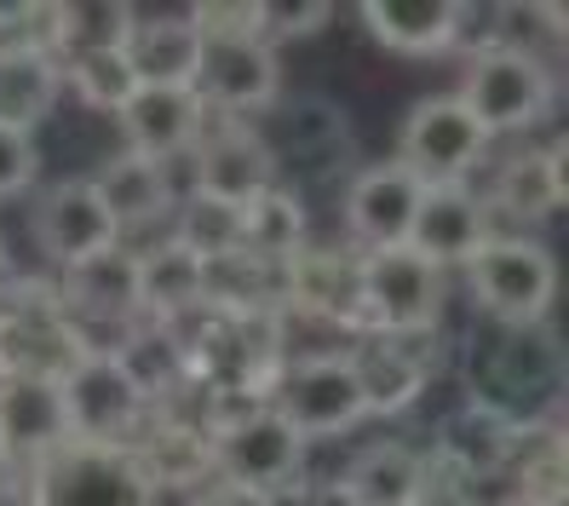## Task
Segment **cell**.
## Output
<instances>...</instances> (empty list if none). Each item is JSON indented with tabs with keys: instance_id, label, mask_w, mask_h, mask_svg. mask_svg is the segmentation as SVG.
Listing matches in <instances>:
<instances>
[{
	"instance_id": "6da1fadb",
	"label": "cell",
	"mask_w": 569,
	"mask_h": 506,
	"mask_svg": "<svg viewBox=\"0 0 569 506\" xmlns=\"http://www.w3.org/2000/svg\"><path fill=\"white\" fill-rule=\"evenodd\" d=\"M87 363V346L76 323L63 317L58 288L36 282H7L0 294V380H41L63 386Z\"/></svg>"
},
{
	"instance_id": "7a4b0ae2",
	"label": "cell",
	"mask_w": 569,
	"mask_h": 506,
	"mask_svg": "<svg viewBox=\"0 0 569 506\" xmlns=\"http://www.w3.org/2000/svg\"><path fill=\"white\" fill-rule=\"evenodd\" d=\"M29 506H161L127 449L63 444L29 466Z\"/></svg>"
},
{
	"instance_id": "3957f363",
	"label": "cell",
	"mask_w": 569,
	"mask_h": 506,
	"mask_svg": "<svg viewBox=\"0 0 569 506\" xmlns=\"http://www.w3.org/2000/svg\"><path fill=\"white\" fill-rule=\"evenodd\" d=\"M455 98L472 110V121L489 139L495 132H529L552 110V70H547V58H529L512 47H483L466 63V81Z\"/></svg>"
},
{
	"instance_id": "277c9868",
	"label": "cell",
	"mask_w": 569,
	"mask_h": 506,
	"mask_svg": "<svg viewBox=\"0 0 569 506\" xmlns=\"http://www.w3.org/2000/svg\"><path fill=\"white\" fill-rule=\"evenodd\" d=\"M443 271L415 248H380L362 254V323L386 340H415L431 334L443 317Z\"/></svg>"
},
{
	"instance_id": "5b68a950",
	"label": "cell",
	"mask_w": 569,
	"mask_h": 506,
	"mask_svg": "<svg viewBox=\"0 0 569 506\" xmlns=\"http://www.w3.org/2000/svg\"><path fill=\"white\" fill-rule=\"evenodd\" d=\"M472 294L478 306L507 328H541L558 294V265L529 236H489L472 254Z\"/></svg>"
},
{
	"instance_id": "8992f818",
	"label": "cell",
	"mask_w": 569,
	"mask_h": 506,
	"mask_svg": "<svg viewBox=\"0 0 569 506\" xmlns=\"http://www.w3.org/2000/svg\"><path fill=\"white\" fill-rule=\"evenodd\" d=\"M63 391V420H70V444H104L127 449L132 437L150 426V397L127 375L121 357H87Z\"/></svg>"
},
{
	"instance_id": "52a82bcc",
	"label": "cell",
	"mask_w": 569,
	"mask_h": 506,
	"mask_svg": "<svg viewBox=\"0 0 569 506\" xmlns=\"http://www.w3.org/2000/svg\"><path fill=\"white\" fill-rule=\"evenodd\" d=\"M489 132L472 121L460 98H420L397 139V161L431 190V185H466V173L483 161Z\"/></svg>"
},
{
	"instance_id": "ba28073f",
	"label": "cell",
	"mask_w": 569,
	"mask_h": 506,
	"mask_svg": "<svg viewBox=\"0 0 569 506\" xmlns=\"http://www.w3.org/2000/svg\"><path fill=\"white\" fill-rule=\"evenodd\" d=\"M213 466L224 484H242L253 495L277 500V489H288L299 478V466H306V437L264 403L248 420L213 431Z\"/></svg>"
},
{
	"instance_id": "9c48e42d",
	"label": "cell",
	"mask_w": 569,
	"mask_h": 506,
	"mask_svg": "<svg viewBox=\"0 0 569 506\" xmlns=\"http://www.w3.org/2000/svg\"><path fill=\"white\" fill-rule=\"evenodd\" d=\"M271 409L306 437H333V431H351L368 409H362V391H357V375L346 357H322V363H293V368H277L271 380Z\"/></svg>"
},
{
	"instance_id": "30bf717a",
	"label": "cell",
	"mask_w": 569,
	"mask_h": 506,
	"mask_svg": "<svg viewBox=\"0 0 569 506\" xmlns=\"http://www.w3.org/2000/svg\"><path fill=\"white\" fill-rule=\"evenodd\" d=\"M190 92L224 116H253V110H271L277 92H282V70H277V52L264 41H202V58H196V76Z\"/></svg>"
},
{
	"instance_id": "8fae6325",
	"label": "cell",
	"mask_w": 569,
	"mask_h": 506,
	"mask_svg": "<svg viewBox=\"0 0 569 506\" xmlns=\"http://www.w3.org/2000/svg\"><path fill=\"white\" fill-rule=\"evenodd\" d=\"M36 248L58 265V271H76V265L121 248V230H116L110 208L98 201L92 179H63V185H52L41 196V208H36Z\"/></svg>"
},
{
	"instance_id": "7c38bea8",
	"label": "cell",
	"mask_w": 569,
	"mask_h": 506,
	"mask_svg": "<svg viewBox=\"0 0 569 506\" xmlns=\"http://www.w3.org/2000/svg\"><path fill=\"white\" fill-rule=\"evenodd\" d=\"M420 196H426V185L397 156L375 161V167H362V173L351 179V190H346V225H351V236L368 254L403 248L409 225L420 214Z\"/></svg>"
},
{
	"instance_id": "4fadbf2b",
	"label": "cell",
	"mask_w": 569,
	"mask_h": 506,
	"mask_svg": "<svg viewBox=\"0 0 569 506\" xmlns=\"http://www.w3.org/2000/svg\"><path fill=\"white\" fill-rule=\"evenodd\" d=\"M190 150H196V190L230 201V208H248L259 190L277 185V156L248 121H219Z\"/></svg>"
},
{
	"instance_id": "5bb4252c",
	"label": "cell",
	"mask_w": 569,
	"mask_h": 506,
	"mask_svg": "<svg viewBox=\"0 0 569 506\" xmlns=\"http://www.w3.org/2000/svg\"><path fill=\"white\" fill-rule=\"evenodd\" d=\"M282 306L311 311L322 323H340L346 334H368L362 323V259L357 254H328V248H299L282 265Z\"/></svg>"
},
{
	"instance_id": "9a60e30c",
	"label": "cell",
	"mask_w": 569,
	"mask_h": 506,
	"mask_svg": "<svg viewBox=\"0 0 569 506\" xmlns=\"http://www.w3.org/2000/svg\"><path fill=\"white\" fill-rule=\"evenodd\" d=\"M489 201L472 196L466 185H431L420 196V214L409 225V242L420 259H431L443 271V265H472V254L489 242Z\"/></svg>"
},
{
	"instance_id": "2e32d148",
	"label": "cell",
	"mask_w": 569,
	"mask_h": 506,
	"mask_svg": "<svg viewBox=\"0 0 569 506\" xmlns=\"http://www.w3.org/2000/svg\"><path fill=\"white\" fill-rule=\"evenodd\" d=\"M127 150L150 161H173L208 132V105L190 87H139L121 110Z\"/></svg>"
},
{
	"instance_id": "e0dca14e",
	"label": "cell",
	"mask_w": 569,
	"mask_h": 506,
	"mask_svg": "<svg viewBox=\"0 0 569 506\" xmlns=\"http://www.w3.org/2000/svg\"><path fill=\"white\" fill-rule=\"evenodd\" d=\"M518 431H523V420H512L507 409H500V403L472 397L466 409H455V415L443 420V431H438V460L455 466L466 484L495 478V472L512 466Z\"/></svg>"
},
{
	"instance_id": "ac0fdd59",
	"label": "cell",
	"mask_w": 569,
	"mask_h": 506,
	"mask_svg": "<svg viewBox=\"0 0 569 506\" xmlns=\"http://www.w3.org/2000/svg\"><path fill=\"white\" fill-rule=\"evenodd\" d=\"M63 444H70L63 391L41 380H0V449L18 460V472L41 466Z\"/></svg>"
},
{
	"instance_id": "d6986e66",
	"label": "cell",
	"mask_w": 569,
	"mask_h": 506,
	"mask_svg": "<svg viewBox=\"0 0 569 506\" xmlns=\"http://www.w3.org/2000/svg\"><path fill=\"white\" fill-rule=\"evenodd\" d=\"M132 299H139V323H184L202 306V259L179 248L173 236L144 254H132Z\"/></svg>"
},
{
	"instance_id": "ffe728a7",
	"label": "cell",
	"mask_w": 569,
	"mask_h": 506,
	"mask_svg": "<svg viewBox=\"0 0 569 506\" xmlns=\"http://www.w3.org/2000/svg\"><path fill=\"white\" fill-rule=\"evenodd\" d=\"M132 466L144 472V484L161 495V489H208L213 478V437L202 426H184V420H156L127 444Z\"/></svg>"
},
{
	"instance_id": "44dd1931",
	"label": "cell",
	"mask_w": 569,
	"mask_h": 506,
	"mask_svg": "<svg viewBox=\"0 0 569 506\" xmlns=\"http://www.w3.org/2000/svg\"><path fill=\"white\" fill-rule=\"evenodd\" d=\"M362 23L386 52H403V58H431L460 41L455 0H362Z\"/></svg>"
},
{
	"instance_id": "7402d4cb",
	"label": "cell",
	"mask_w": 569,
	"mask_h": 506,
	"mask_svg": "<svg viewBox=\"0 0 569 506\" xmlns=\"http://www.w3.org/2000/svg\"><path fill=\"white\" fill-rule=\"evenodd\" d=\"M362 409L368 415H403L409 403L426 391V357H415L403 340H386V334H362V340L346 351Z\"/></svg>"
},
{
	"instance_id": "603a6c76",
	"label": "cell",
	"mask_w": 569,
	"mask_h": 506,
	"mask_svg": "<svg viewBox=\"0 0 569 506\" xmlns=\"http://www.w3.org/2000/svg\"><path fill=\"white\" fill-rule=\"evenodd\" d=\"M58 306L76 323H139V299H132V254L110 248L76 271H63Z\"/></svg>"
},
{
	"instance_id": "cb8c5ba5",
	"label": "cell",
	"mask_w": 569,
	"mask_h": 506,
	"mask_svg": "<svg viewBox=\"0 0 569 506\" xmlns=\"http://www.w3.org/2000/svg\"><path fill=\"white\" fill-rule=\"evenodd\" d=\"M98 201L110 208L116 230H132V225H150L161 214H173V185H167V161H150L139 150H121L104 161V173L92 179Z\"/></svg>"
},
{
	"instance_id": "d4e9b609",
	"label": "cell",
	"mask_w": 569,
	"mask_h": 506,
	"mask_svg": "<svg viewBox=\"0 0 569 506\" xmlns=\"http://www.w3.org/2000/svg\"><path fill=\"white\" fill-rule=\"evenodd\" d=\"M121 58L132 63L139 87H190L196 76V58H202V36L190 29V18H132Z\"/></svg>"
},
{
	"instance_id": "484cf974",
	"label": "cell",
	"mask_w": 569,
	"mask_h": 506,
	"mask_svg": "<svg viewBox=\"0 0 569 506\" xmlns=\"http://www.w3.org/2000/svg\"><path fill=\"white\" fill-rule=\"evenodd\" d=\"M563 161H569V145H547V150H529V156H512L495 179V208L507 219H523V225H541L563 208L569 196V179H563Z\"/></svg>"
},
{
	"instance_id": "4316f807",
	"label": "cell",
	"mask_w": 569,
	"mask_h": 506,
	"mask_svg": "<svg viewBox=\"0 0 569 506\" xmlns=\"http://www.w3.org/2000/svg\"><path fill=\"white\" fill-rule=\"evenodd\" d=\"M333 484L351 506H415L426 484V455H415L409 444H368Z\"/></svg>"
},
{
	"instance_id": "83f0119b",
	"label": "cell",
	"mask_w": 569,
	"mask_h": 506,
	"mask_svg": "<svg viewBox=\"0 0 569 506\" xmlns=\"http://www.w3.org/2000/svg\"><path fill=\"white\" fill-rule=\"evenodd\" d=\"M63 87V63L36 47H7L0 52V127L36 132V121L52 116Z\"/></svg>"
},
{
	"instance_id": "f1b7e54d",
	"label": "cell",
	"mask_w": 569,
	"mask_h": 506,
	"mask_svg": "<svg viewBox=\"0 0 569 506\" xmlns=\"http://www.w3.org/2000/svg\"><path fill=\"white\" fill-rule=\"evenodd\" d=\"M299 248H306V201L282 185L259 190L242 208V254L264 265H288Z\"/></svg>"
},
{
	"instance_id": "f546056e",
	"label": "cell",
	"mask_w": 569,
	"mask_h": 506,
	"mask_svg": "<svg viewBox=\"0 0 569 506\" xmlns=\"http://www.w3.org/2000/svg\"><path fill=\"white\" fill-rule=\"evenodd\" d=\"M512 472H518V495L535 506H563L569 495V472H563V444L552 426H529L518 431V449H512Z\"/></svg>"
},
{
	"instance_id": "4dcf8cb0",
	"label": "cell",
	"mask_w": 569,
	"mask_h": 506,
	"mask_svg": "<svg viewBox=\"0 0 569 506\" xmlns=\"http://www.w3.org/2000/svg\"><path fill=\"white\" fill-rule=\"evenodd\" d=\"M63 81L76 87V98H81L87 110H104V116H121L127 98L139 92V76H132V63L121 58V47L63 58Z\"/></svg>"
},
{
	"instance_id": "1f68e13d",
	"label": "cell",
	"mask_w": 569,
	"mask_h": 506,
	"mask_svg": "<svg viewBox=\"0 0 569 506\" xmlns=\"http://www.w3.org/2000/svg\"><path fill=\"white\" fill-rule=\"evenodd\" d=\"M173 242L190 248L202 265H208V259H224V254H242V208H230V201L196 190L184 208H179Z\"/></svg>"
},
{
	"instance_id": "d6a6232c",
	"label": "cell",
	"mask_w": 569,
	"mask_h": 506,
	"mask_svg": "<svg viewBox=\"0 0 569 506\" xmlns=\"http://www.w3.org/2000/svg\"><path fill=\"white\" fill-rule=\"evenodd\" d=\"M132 7L121 0H98V7H81V0H63L58 7V63L76 58V52H104V47H121L127 29H132Z\"/></svg>"
},
{
	"instance_id": "836d02e7",
	"label": "cell",
	"mask_w": 569,
	"mask_h": 506,
	"mask_svg": "<svg viewBox=\"0 0 569 506\" xmlns=\"http://www.w3.org/2000/svg\"><path fill=\"white\" fill-rule=\"evenodd\" d=\"M190 29L202 41H264V0H202Z\"/></svg>"
},
{
	"instance_id": "e575fe53",
	"label": "cell",
	"mask_w": 569,
	"mask_h": 506,
	"mask_svg": "<svg viewBox=\"0 0 569 506\" xmlns=\"http://www.w3.org/2000/svg\"><path fill=\"white\" fill-rule=\"evenodd\" d=\"M328 18H333L328 0H293V7L264 0V47H271V41H306V36H317Z\"/></svg>"
},
{
	"instance_id": "d590c367",
	"label": "cell",
	"mask_w": 569,
	"mask_h": 506,
	"mask_svg": "<svg viewBox=\"0 0 569 506\" xmlns=\"http://www.w3.org/2000/svg\"><path fill=\"white\" fill-rule=\"evenodd\" d=\"M41 173V150L29 132H12V127H0V196H18L29 190Z\"/></svg>"
},
{
	"instance_id": "8d00e7d4",
	"label": "cell",
	"mask_w": 569,
	"mask_h": 506,
	"mask_svg": "<svg viewBox=\"0 0 569 506\" xmlns=\"http://www.w3.org/2000/svg\"><path fill=\"white\" fill-rule=\"evenodd\" d=\"M190 506H277L271 495H253V489H242V484H208V489H196V500Z\"/></svg>"
},
{
	"instance_id": "74e56055",
	"label": "cell",
	"mask_w": 569,
	"mask_h": 506,
	"mask_svg": "<svg viewBox=\"0 0 569 506\" xmlns=\"http://www.w3.org/2000/svg\"><path fill=\"white\" fill-rule=\"evenodd\" d=\"M18 484H23V472H18V460L0 449V506H7L12 495H18Z\"/></svg>"
},
{
	"instance_id": "f35d334b",
	"label": "cell",
	"mask_w": 569,
	"mask_h": 506,
	"mask_svg": "<svg viewBox=\"0 0 569 506\" xmlns=\"http://www.w3.org/2000/svg\"><path fill=\"white\" fill-rule=\"evenodd\" d=\"M306 506H351V500H346V489H340V484H322V489H311V495H306Z\"/></svg>"
},
{
	"instance_id": "ab89813d",
	"label": "cell",
	"mask_w": 569,
	"mask_h": 506,
	"mask_svg": "<svg viewBox=\"0 0 569 506\" xmlns=\"http://www.w3.org/2000/svg\"><path fill=\"white\" fill-rule=\"evenodd\" d=\"M0 282H12V265H7V248H0Z\"/></svg>"
},
{
	"instance_id": "60d3db41",
	"label": "cell",
	"mask_w": 569,
	"mask_h": 506,
	"mask_svg": "<svg viewBox=\"0 0 569 506\" xmlns=\"http://www.w3.org/2000/svg\"><path fill=\"white\" fill-rule=\"evenodd\" d=\"M495 506H535V500H523V495H507V500H495Z\"/></svg>"
},
{
	"instance_id": "b9f144b4",
	"label": "cell",
	"mask_w": 569,
	"mask_h": 506,
	"mask_svg": "<svg viewBox=\"0 0 569 506\" xmlns=\"http://www.w3.org/2000/svg\"><path fill=\"white\" fill-rule=\"evenodd\" d=\"M0 294H7V282H0Z\"/></svg>"
}]
</instances>
